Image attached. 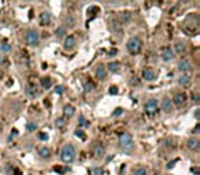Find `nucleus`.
<instances>
[{
    "mask_svg": "<svg viewBox=\"0 0 200 175\" xmlns=\"http://www.w3.org/2000/svg\"><path fill=\"white\" fill-rule=\"evenodd\" d=\"M75 156H77V150L75 146L73 144H65L62 146V150H60V159H62L63 163L66 164H70L75 160Z\"/></svg>",
    "mask_w": 200,
    "mask_h": 175,
    "instance_id": "1",
    "label": "nucleus"
},
{
    "mask_svg": "<svg viewBox=\"0 0 200 175\" xmlns=\"http://www.w3.org/2000/svg\"><path fill=\"white\" fill-rule=\"evenodd\" d=\"M119 146L126 155H132L134 150V141H133V137L130 136L129 133H122L119 136Z\"/></svg>",
    "mask_w": 200,
    "mask_h": 175,
    "instance_id": "2",
    "label": "nucleus"
},
{
    "mask_svg": "<svg viewBox=\"0 0 200 175\" xmlns=\"http://www.w3.org/2000/svg\"><path fill=\"white\" fill-rule=\"evenodd\" d=\"M141 46H142V41L139 36H132L128 40V43H126V49H128V52L130 55H137L140 52V49H141Z\"/></svg>",
    "mask_w": 200,
    "mask_h": 175,
    "instance_id": "3",
    "label": "nucleus"
},
{
    "mask_svg": "<svg viewBox=\"0 0 200 175\" xmlns=\"http://www.w3.org/2000/svg\"><path fill=\"white\" fill-rule=\"evenodd\" d=\"M25 41L29 46H37L40 44V33L36 29H29L25 33Z\"/></svg>",
    "mask_w": 200,
    "mask_h": 175,
    "instance_id": "4",
    "label": "nucleus"
},
{
    "mask_svg": "<svg viewBox=\"0 0 200 175\" xmlns=\"http://www.w3.org/2000/svg\"><path fill=\"white\" fill-rule=\"evenodd\" d=\"M192 63H191V60H188V59H182V60H180L178 62V64H177V70L180 71L181 74H188V73H191L192 71Z\"/></svg>",
    "mask_w": 200,
    "mask_h": 175,
    "instance_id": "5",
    "label": "nucleus"
},
{
    "mask_svg": "<svg viewBox=\"0 0 200 175\" xmlns=\"http://www.w3.org/2000/svg\"><path fill=\"white\" fill-rule=\"evenodd\" d=\"M158 107H159V103L156 98H149L147 103L144 104V111L147 114H153V112L158 111Z\"/></svg>",
    "mask_w": 200,
    "mask_h": 175,
    "instance_id": "6",
    "label": "nucleus"
},
{
    "mask_svg": "<svg viewBox=\"0 0 200 175\" xmlns=\"http://www.w3.org/2000/svg\"><path fill=\"white\" fill-rule=\"evenodd\" d=\"M160 109L164 112V114H171V111H173V100L171 98L164 96L160 101Z\"/></svg>",
    "mask_w": 200,
    "mask_h": 175,
    "instance_id": "7",
    "label": "nucleus"
},
{
    "mask_svg": "<svg viewBox=\"0 0 200 175\" xmlns=\"http://www.w3.org/2000/svg\"><path fill=\"white\" fill-rule=\"evenodd\" d=\"M122 25L119 23V21H118L117 18H111L110 19V29H111V32L114 33V34L117 36H121L122 34Z\"/></svg>",
    "mask_w": 200,
    "mask_h": 175,
    "instance_id": "8",
    "label": "nucleus"
},
{
    "mask_svg": "<svg viewBox=\"0 0 200 175\" xmlns=\"http://www.w3.org/2000/svg\"><path fill=\"white\" fill-rule=\"evenodd\" d=\"M141 75H142V79H144V81H147V82H153L156 78H158V77H156V74H155V71H153L152 68H144Z\"/></svg>",
    "mask_w": 200,
    "mask_h": 175,
    "instance_id": "9",
    "label": "nucleus"
},
{
    "mask_svg": "<svg viewBox=\"0 0 200 175\" xmlns=\"http://www.w3.org/2000/svg\"><path fill=\"white\" fill-rule=\"evenodd\" d=\"M95 75L97 79H100V81H104V79L107 78V68L104 64H99L97 67H96L95 70Z\"/></svg>",
    "mask_w": 200,
    "mask_h": 175,
    "instance_id": "10",
    "label": "nucleus"
},
{
    "mask_svg": "<svg viewBox=\"0 0 200 175\" xmlns=\"http://www.w3.org/2000/svg\"><path fill=\"white\" fill-rule=\"evenodd\" d=\"M118 21H119V23L122 25H128L129 22L132 21V12L129 10H125V11H122V12L119 14V19H118Z\"/></svg>",
    "mask_w": 200,
    "mask_h": 175,
    "instance_id": "11",
    "label": "nucleus"
},
{
    "mask_svg": "<svg viewBox=\"0 0 200 175\" xmlns=\"http://www.w3.org/2000/svg\"><path fill=\"white\" fill-rule=\"evenodd\" d=\"M104 155H106V149H104V146L100 142H97V144L95 145V148H93V156H95L96 159H101V157H104Z\"/></svg>",
    "mask_w": 200,
    "mask_h": 175,
    "instance_id": "12",
    "label": "nucleus"
},
{
    "mask_svg": "<svg viewBox=\"0 0 200 175\" xmlns=\"http://www.w3.org/2000/svg\"><path fill=\"white\" fill-rule=\"evenodd\" d=\"M174 59V52H173V49L171 48H164L163 51H162V60L163 62H171V60Z\"/></svg>",
    "mask_w": 200,
    "mask_h": 175,
    "instance_id": "13",
    "label": "nucleus"
},
{
    "mask_svg": "<svg viewBox=\"0 0 200 175\" xmlns=\"http://www.w3.org/2000/svg\"><path fill=\"white\" fill-rule=\"evenodd\" d=\"M191 81H192V78H191V75H189V74H181V75H178V78H177L178 85H181V86H184V88L189 86Z\"/></svg>",
    "mask_w": 200,
    "mask_h": 175,
    "instance_id": "14",
    "label": "nucleus"
},
{
    "mask_svg": "<svg viewBox=\"0 0 200 175\" xmlns=\"http://www.w3.org/2000/svg\"><path fill=\"white\" fill-rule=\"evenodd\" d=\"M77 41L75 38L73 37V36H68V37L65 38V43H63V48L66 49V51H70V49H73L74 46H75Z\"/></svg>",
    "mask_w": 200,
    "mask_h": 175,
    "instance_id": "15",
    "label": "nucleus"
},
{
    "mask_svg": "<svg viewBox=\"0 0 200 175\" xmlns=\"http://www.w3.org/2000/svg\"><path fill=\"white\" fill-rule=\"evenodd\" d=\"M51 19H52V16L48 11H43V12L40 14V23L43 25V26H47V25L51 23Z\"/></svg>",
    "mask_w": 200,
    "mask_h": 175,
    "instance_id": "16",
    "label": "nucleus"
},
{
    "mask_svg": "<svg viewBox=\"0 0 200 175\" xmlns=\"http://www.w3.org/2000/svg\"><path fill=\"white\" fill-rule=\"evenodd\" d=\"M106 68H107V73H112V74H117L118 71L121 70V63L119 62H110L106 66Z\"/></svg>",
    "mask_w": 200,
    "mask_h": 175,
    "instance_id": "17",
    "label": "nucleus"
},
{
    "mask_svg": "<svg viewBox=\"0 0 200 175\" xmlns=\"http://www.w3.org/2000/svg\"><path fill=\"white\" fill-rule=\"evenodd\" d=\"M174 51H175V53L177 55H184L186 52V45L182 43V41H177V43L174 44Z\"/></svg>",
    "mask_w": 200,
    "mask_h": 175,
    "instance_id": "18",
    "label": "nucleus"
},
{
    "mask_svg": "<svg viewBox=\"0 0 200 175\" xmlns=\"http://www.w3.org/2000/svg\"><path fill=\"white\" fill-rule=\"evenodd\" d=\"M186 145H188V148L189 149H192V150H197L199 149V145H200V141L197 138H189L188 139V142H186Z\"/></svg>",
    "mask_w": 200,
    "mask_h": 175,
    "instance_id": "19",
    "label": "nucleus"
},
{
    "mask_svg": "<svg viewBox=\"0 0 200 175\" xmlns=\"http://www.w3.org/2000/svg\"><path fill=\"white\" fill-rule=\"evenodd\" d=\"M185 101H186V96L184 94V93L178 92V93H175L174 94V103L177 104V105H182Z\"/></svg>",
    "mask_w": 200,
    "mask_h": 175,
    "instance_id": "20",
    "label": "nucleus"
},
{
    "mask_svg": "<svg viewBox=\"0 0 200 175\" xmlns=\"http://www.w3.org/2000/svg\"><path fill=\"white\" fill-rule=\"evenodd\" d=\"M66 33H67V27L66 26H59L56 30H55V37L58 38V40H60V38H63L66 36Z\"/></svg>",
    "mask_w": 200,
    "mask_h": 175,
    "instance_id": "21",
    "label": "nucleus"
},
{
    "mask_svg": "<svg viewBox=\"0 0 200 175\" xmlns=\"http://www.w3.org/2000/svg\"><path fill=\"white\" fill-rule=\"evenodd\" d=\"M74 112H75V109H74L73 105H65V108H63V115H65V119L66 118H71L74 115Z\"/></svg>",
    "mask_w": 200,
    "mask_h": 175,
    "instance_id": "22",
    "label": "nucleus"
},
{
    "mask_svg": "<svg viewBox=\"0 0 200 175\" xmlns=\"http://www.w3.org/2000/svg\"><path fill=\"white\" fill-rule=\"evenodd\" d=\"M40 84H41V88H44V89H49V88L52 86V79L49 78V77H44V78H41Z\"/></svg>",
    "mask_w": 200,
    "mask_h": 175,
    "instance_id": "23",
    "label": "nucleus"
},
{
    "mask_svg": "<svg viewBox=\"0 0 200 175\" xmlns=\"http://www.w3.org/2000/svg\"><path fill=\"white\" fill-rule=\"evenodd\" d=\"M25 93H26L29 97H36V96L38 94L37 89H36L34 86H26V88H25Z\"/></svg>",
    "mask_w": 200,
    "mask_h": 175,
    "instance_id": "24",
    "label": "nucleus"
},
{
    "mask_svg": "<svg viewBox=\"0 0 200 175\" xmlns=\"http://www.w3.org/2000/svg\"><path fill=\"white\" fill-rule=\"evenodd\" d=\"M38 156H40L41 159H48L49 156H51V150H49L47 146H44L38 150Z\"/></svg>",
    "mask_w": 200,
    "mask_h": 175,
    "instance_id": "25",
    "label": "nucleus"
},
{
    "mask_svg": "<svg viewBox=\"0 0 200 175\" xmlns=\"http://www.w3.org/2000/svg\"><path fill=\"white\" fill-rule=\"evenodd\" d=\"M132 175H148L147 172V168L145 167H136V168L133 170V172H132Z\"/></svg>",
    "mask_w": 200,
    "mask_h": 175,
    "instance_id": "26",
    "label": "nucleus"
},
{
    "mask_svg": "<svg viewBox=\"0 0 200 175\" xmlns=\"http://www.w3.org/2000/svg\"><path fill=\"white\" fill-rule=\"evenodd\" d=\"M89 174L90 175H103L104 174V170L101 167H92L89 170Z\"/></svg>",
    "mask_w": 200,
    "mask_h": 175,
    "instance_id": "27",
    "label": "nucleus"
},
{
    "mask_svg": "<svg viewBox=\"0 0 200 175\" xmlns=\"http://www.w3.org/2000/svg\"><path fill=\"white\" fill-rule=\"evenodd\" d=\"M78 126L79 127H86V126H89V122L86 120V118H85L84 115H79L78 116Z\"/></svg>",
    "mask_w": 200,
    "mask_h": 175,
    "instance_id": "28",
    "label": "nucleus"
},
{
    "mask_svg": "<svg viewBox=\"0 0 200 175\" xmlns=\"http://www.w3.org/2000/svg\"><path fill=\"white\" fill-rule=\"evenodd\" d=\"M11 51V45L8 43H2L0 44V52L2 53H8Z\"/></svg>",
    "mask_w": 200,
    "mask_h": 175,
    "instance_id": "29",
    "label": "nucleus"
},
{
    "mask_svg": "<svg viewBox=\"0 0 200 175\" xmlns=\"http://www.w3.org/2000/svg\"><path fill=\"white\" fill-rule=\"evenodd\" d=\"M66 125V119L65 118H58L56 120H55V126H56V129H63Z\"/></svg>",
    "mask_w": 200,
    "mask_h": 175,
    "instance_id": "30",
    "label": "nucleus"
},
{
    "mask_svg": "<svg viewBox=\"0 0 200 175\" xmlns=\"http://www.w3.org/2000/svg\"><path fill=\"white\" fill-rule=\"evenodd\" d=\"M26 130L29 131V133H32V131H36V130H37V125H36L34 122H27V123H26Z\"/></svg>",
    "mask_w": 200,
    "mask_h": 175,
    "instance_id": "31",
    "label": "nucleus"
},
{
    "mask_svg": "<svg viewBox=\"0 0 200 175\" xmlns=\"http://www.w3.org/2000/svg\"><path fill=\"white\" fill-rule=\"evenodd\" d=\"M74 25H75V19H74V16H71V15H68L67 18H66V27H73Z\"/></svg>",
    "mask_w": 200,
    "mask_h": 175,
    "instance_id": "32",
    "label": "nucleus"
},
{
    "mask_svg": "<svg viewBox=\"0 0 200 175\" xmlns=\"http://www.w3.org/2000/svg\"><path fill=\"white\" fill-rule=\"evenodd\" d=\"M92 90H93V84H92V82H89V81L85 82V84H84V92L89 93V92H92Z\"/></svg>",
    "mask_w": 200,
    "mask_h": 175,
    "instance_id": "33",
    "label": "nucleus"
},
{
    "mask_svg": "<svg viewBox=\"0 0 200 175\" xmlns=\"http://www.w3.org/2000/svg\"><path fill=\"white\" fill-rule=\"evenodd\" d=\"M65 90H66V88L63 86V85H58V86L55 88V93H56V94H63Z\"/></svg>",
    "mask_w": 200,
    "mask_h": 175,
    "instance_id": "34",
    "label": "nucleus"
},
{
    "mask_svg": "<svg viewBox=\"0 0 200 175\" xmlns=\"http://www.w3.org/2000/svg\"><path fill=\"white\" fill-rule=\"evenodd\" d=\"M122 114H123V108H121V107H118V108H115V111H112V116H121Z\"/></svg>",
    "mask_w": 200,
    "mask_h": 175,
    "instance_id": "35",
    "label": "nucleus"
},
{
    "mask_svg": "<svg viewBox=\"0 0 200 175\" xmlns=\"http://www.w3.org/2000/svg\"><path fill=\"white\" fill-rule=\"evenodd\" d=\"M75 137H78V138H81V139H85L84 131H82L81 129H77V130H75Z\"/></svg>",
    "mask_w": 200,
    "mask_h": 175,
    "instance_id": "36",
    "label": "nucleus"
},
{
    "mask_svg": "<svg viewBox=\"0 0 200 175\" xmlns=\"http://www.w3.org/2000/svg\"><path fill=\"white\" fill-rule=\"evenodd\" d=\"M108 93L110 94H118V88L117 86H110Z\"/></svg>",
    "mask_w": 200,
    "mask_h": 175,
    "instance_id": "37",
    "label": "nucleus"
},
{
    "mask_svg": "<svg viewBox=\"0 0 200 175\" xmlns=\"http://www.w3.org/2000/svg\"><path fill=\"white\" fill-rule=\"evenodd\" d=\"M177 161H178V159H174V160H171V161H170V163L167 164V170H171L173 167L175 166V163H177Z\"/></svg>",
    "mask_w": 200,
    "mask_h": 175,
    "instance_id": "38",
    "label": "nucleus"
},
{
    "mask_svg": "<svg viewBox=\"0 0 200 175\" xmlns=\"http://www.w3.org/2000/svg\"><path fill=\"white\" fill-rule=\"evenodd\" d=\"M200 125H199V123H196V126H195V129H193V131H192V133H193V134H199L200 133Z\"/></svg>",
    "mask_w": 200,
    "mask_h": 175,
    "instance_id": "39",
    "label": "nucleus"
},
{
    "mask_svg": "<svg viewBox=\"0 0 200 175\" xmlns=\"http://www.w3.org/2000/svg\"><path fill=\"white\" fill-rule=\"evenodd\" d=\"M38 137H40V139H43V141H47V139H48V136H47L45 133H40Z\"/></svg>",
    "mask_w": 200,
    "mask_h": 175,
    "instance_id": "40",
    "label": "nucleus"
},
{
    "mask_svg": "<svg viewBox=\"0 0 200 175\" xmlns=\"http://www.w3.org/2000/svg\"><path fill=\"white\" fill-rule=\"evenodd\" d=\"M15 136H18V130H16V129H12V130H11V136H10V138H8V139H11L12 137H15Z\"/></svg>",
    "mask_w": 200,
    "mask_h": 175,
    "instance_id": "41",
    "label": "nucleus"
},
{
    "mask_svg": "<svg viewBox=\"0 0 200 175\" xmlns=\"http://www.w3.org/2000/svg\"><path fill=\"white\" fill-rule=\"evenodd\" d=\"M115 55H117V49H112V51L108 52V55H107V56H108V57H114Z\"/></svg>",
    "mask_w": 200,
    "mask_h": 175,
    "instance_id": "42",
    "label": "nucleus"
},
{
    "mask_svg": "<svg viewBox=\"0 0 200 175\" xmlns=\"http://www.w3.org/2000/svg\"><path fill=\"white\" fill-rule=\"evenodd\" d=\"M191 171L193 172V175H199V174H200L199 168H196V167H192V168H191Z\"/></svg>",
    "mask_w": 200,
    "mask_h": 175,
    "instance_id": "43",
    "label": "nucleus"
},
{
    "mask_svg": "<svg viewBox=\"0 0 200 175\" xmlns=\"http://www.w3.org/2000/svg\"><path fill=\"white\" fill-rule=\"evenodd\" d=\"M5 172H7L8 175L12 174V170H11V166H10V164H7V167H5Z\"/></svg>",
    "mask_w": 200,
    "mask_h": 175,
    "instance_id": "44",
    "label": "nucleus"
},
{
    "mask_svg": "<svg viewBox=\"0 0 200 175\" xmlns=\"http://www.w3.org/2000/svg\"><path fill=\"white\" fill-rule=\"evenodd\" d=\"M55 171H56V172H60V174H63V172H65V170H63L62 168V167H55Z\"/></svg>",
    "mask_w": 200,
    "mask_h": 175,
    "instance_id": "45",
    "label": "nucleus"
},
{
    "mask_svg": "<svg viewBox=\"0 0 200 175\" xmlns=\"http://www.w3.org/2000/svg\"><path fill=\"white\" fill-rule=\"evenodd\" d=\"M193 101L195 103H199V94H197V93H195L193 94Z\"/></svg>",
    "mask_w": 200,
    "mask_h": 175,
    "instance_id": "46",
    "label": "nucleus"
},
{
    "mask_svg": "<svg viewBox=\"0 0 200 175\" xmlns=\"http://www.w3.org/2000/svg\"><path fill=\"white\" fill-rule=\"evenodd\" d=\"M199 112H200V109H196V111H195V118H199Z\"/></svg>",
    "mask_w": 200,
    "mask_h": 175,
    "instance_id": "47",
    "label": "nucleus"
}]
</instances>
